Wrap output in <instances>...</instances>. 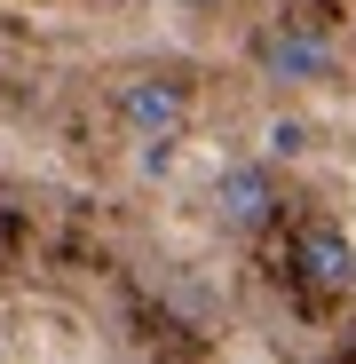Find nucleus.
Masks as SVG:
<instances>
[{
	"label": "nucleus",
	"instance_id": "obj_3",
	"mask_svg": "<svg viewBox=\"0 0 356 364\" xmlns=\"http://www.w3.org/2000/svg\"><path fill=\"white\" fill-rule=\"evenodd\" d=\"M285 269H293V285L317 293V301H348V293H356V237H348L340 222H325V214H317V222L293 230Z\"/></svg>",
	"mask_w": 356,
	"mask_h": 364
},
{
	"label": "nucleus",
	"instance_id": "obj_4",
	"mask_svg": "<svg viewBox=\"0 0 356 364\" xmlns=\"http://www.w3.org/2000/svg\"><path fill=\"white\" fill-rule=\"evenodd\" d=\"M277 206H285V191H277V166H261V159H237V166H222V182H214V214H222V230L254 237V230H269V222H277Z\"/></svg>",
	"mask_w": 356,
	"mask_h": 364
},
{
	"label": "nucleus",
	"instance_id": "obj_1",
	"mask_svg": "<svg viewBox=\"0 0 356 364\" xmlns=\"http://www.w3.org/2000/svg\"><path fill=\"white\" fill-rule=\"evenodd\" d=\"M111 111H119V127H127L135 143H183L190 119H198V80L174 72V64H143V72L119 80Z\"/></svg>",
	"mask_w": 356,
	"mask_h": 364
},
{
	"label": "nucleus",
	"instance_id": "obj_2",
	"mask_svg": "<svg viewBox=\"0 0 356 364\" xmlns=\"http://www.w3.org/2000/svg\"><path fill=\"white\" fill-rule=\"evenodd\" d=\"M333 72H340V48H333L325 24H309V16H269V24L254 32V80H261V87H325Z\"/></svg>",
	"mask_w": 356,
	"mask_h": 364
}]
</instances>
